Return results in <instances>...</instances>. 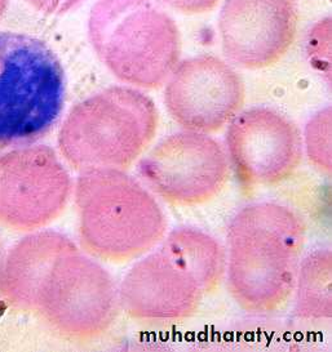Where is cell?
<instances>
[{"label": "cell", "mask_w": 332, "mask_h": 352, "mask_svg": "<svg viewBox=\"0 0 332 352\" xmlns=\"http://www.w3.org/2000/svg\"><path fill=\"white\" fill-rule=\"evenodd\" d=\"M305 223L291 208L259 201L240 208L227 228V285L239 307L269 314L295 288L305 245Z\"/></svg>", "instance_id": "obj_1"}, {"label": "cell", "mask_w": 332, "mask_h": 352, "mask_svg": "<svg viewBox=\"0 0 332 352\" xmlns=\"http://www.w3.org/2000/svg\"><path fill=\"white\" fill-rule=\"evenodd\" d=\"M88 32L101 61L125 83L159 88L180 63L176 22L154 0H98Z\"/></svg>", "instance_id": "obj_2"}, {"label": "cell", "mask_w": 332, "mask_h": 352, "mask_svg": "<svg viewBox=\"0 0 332 352\" xmlns=\"http://www.w3.org/2000/svg\"><path fill=\"white\" fill-rule=\"evenodd\" d=\"M76 197L84 244L104 258L140 256L166 236L167 217L156 195L115 169H85Z\"/></svg>", "instance_id": "obj_3"}, {"label": "cell", "mask_w": 332, "mask_h": 352, "mask_svg": "<svg viewBox=\"0 0 332 352\" xmlns=\"http://www.w3.org/2000/svg\"><path fill=\"white\" fill-rule=\"evenodd\" d=\"M65 96L63 65L45 43L0 32V146L28 145L50 133Z\"/></svg>", "instance_id": "obj_4"}, {"label": "cell", "mask_w": 332, "mask_h": 352, "mask_svg": "<svg viewBox=\"0 0 332 352\" xmlns=\"http://www.w3.org/2000/svg\"><path fill=\"white\" fill-rule=\"evenodd\" d=\"M158 123L150 97L113 87L74 107L61 128L60 148L78 168H125L153 141Z\"/></svg>", "instance_id": "obj_5"}, {"label": "cell", "mask_w": 332, "mask_h": 352, "mask_svg": "<svg viewBox=\"0 0 332 352\" xmlns=\"http://www.w3.org/2000/svg\"><path fill=\"white\" fill-rule=\"evenodd\" d=\"M149 191L169 204L194 207L218 197L230 175L224 146L183 129L159 141L138 164Z\"/></svg>", "instance_id": "obj_6"}, {"label": "cell", "mask_w": 332, "mask_h": 352, "mask_svg": "<svg viewBox=\"0 0 332 352\" xmlns=\"http://www.w3.org/2000/svg\"><path fill=\"white\" fill-rule=\"evenodd\" d=\"M224 148L230 170L246 188L273 186L289 179L304 155L298 125L267 106L240 110L228 123Z\"/></svg>", "instance_id": "obj_7"}, {"label": "cell", "mask_w": 332, "mask_h": 352, "mask_svg": "<svg viewBox=\"0 0 332 352\" xmlns=\"http://www.w3.org/2000/svg\"><path fill=\"white\" fill-rule=\"evenodd\" d=\"M165 84L167 111L185 131L215 133L245 104L240 75L216 56L200 54L177 63Z\"/></svg>", "instance_id": "obj_8"}, {"label": "cell", "mask_w": 332, "mask_h": 352, "mask_svg": "<svg viewBox=\"0 0 332 352\" xmlns=\"http://www.w3.org/2000/svg\"><path fill=\"white\" fill-rule=\"evenodd\" d=\"M296 30L295 0H225L218 16L222 52L229 63L245 70L278 63Z\"/></svg>", "instance_id": "obj_9"}, {"label": "cell", "mask_w": 332, "mask_h": 352, "mask_svg": "<svg viewBox=\"0 0 332 352\" xmlns=\"http://www.w3.org/2000/svg\"><path fill=\"white\" fill-rule=\"evenodd\" d=\"M206 292L197 276L165 244L127 275L121 300L136 319L175 322L197 314Z\"/></svg>", "instance_id": "obj_10"}, {"label": "cell", "mask_w": 332, "mask_h": 352, "mask_svg": "<svg viewBox=\"0 0 332 352\" xmlns=\"http://www.w3.org/2000/svg\"><path fill=\"white\" fill-rule=\"evenodd\" d=\"M47 289V314L68 334L104 331L114 318L116 290L109 275L90 259L65 253L54 263Z\"/></svg>", "instance_id": "obj_11"}, {"label": "cell", "mask_w": 332, "mask_h": 352, "mask_svg": "<svg viewBox=\"0 0 332 352\" xmlns=\"http://www.w3.org/2000/svg\"><path fill=\"white\" fill-rule=\"evenodd\" d=\"M197 276L206 294L216 289L225 276V249L216 239L196 228H178L162 240Z\"/></svg>", "instance_id": "obj_12"}, {"label": "cell", "mask_w": 332, "mask_h": 352, "mask_svg": "<svg viewBox=\"0 0 332 352\" xmlns=\"http://www.w3.org/2000/svg\"><path fill=\"white\" fill-rule=\"evenodd\" d=\"M292 294L293 311L302 320H330L332 316V253L314 249L301 258Z\"/></svg>", "instance_id": "obj_13"}, {"label": "cell", "mask_w": 332, "mask_h": 352, "mask_svg": "<svg viewBox=\"0 0 332 352\" xmlns=\"http://www.w3.org/2000/svg\"><path fill=\"white\" fill-rule=\"evenodd\" d=\"M331 107L326 106L311 116L305 125L302 147L313 166L331 173Z\"/></svg>", "instance_id": "obj_14"}, {"label": "cell", "mask_w": 332, "mask_h": 352, "mask_svg": "<svg viewBox=\"0 0 332 352\" xmlns=\"http://www.w3.org/2000/svg\"><path fill=\"white\" fill-rule=\"evenodd\" d=\"M305 47L311 63L329 79L331 74V19H323L311 26Z\"/></svg>", "instance_id": "obj_15"}, {"label": "cell", "mask_w": 332, "mask_h": 352, "mask_svg": "<svg viewBox=\"0 0 332 352\" xmlns=\"http://www.w3.org/2000/svg\"><path fill=\"white\" fill-rule=\"evenodd\" d=\"M171 10L184 14H199L211 11L216 7L218 0H159Z\"/></svg>", "instance_id": "obj_16"}, {"label": "cell", "mask_w": 332, "mask_h": 352, "mask_svg": "<svg viewBox=\"0 0 332 352\" xmlns=\"http://www.w3.org/2000/svg\"><path fill=\"white\" fill-rule=\"evenodd\" d=\"M83 0H30L38 10L52 13V14H61L76 8Z\"/></svg>", "instance_id": "obj_17"}]
</instances>
